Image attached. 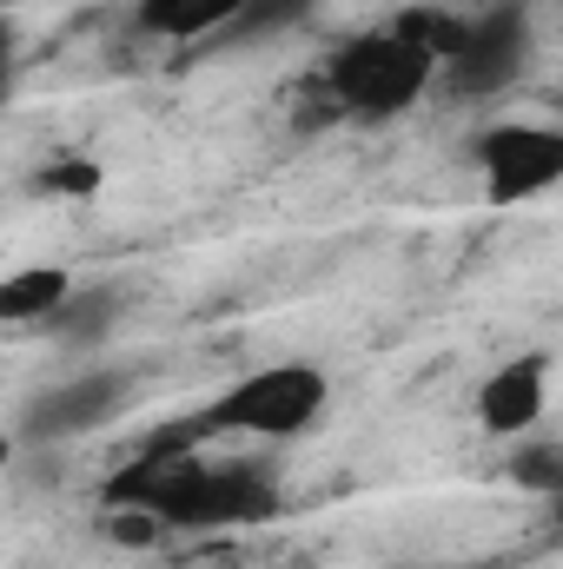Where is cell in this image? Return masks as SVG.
Masks as SVG:
<instances>
[{
  "mask_svg": "<svg viewBox=\"0 0 563 569\" xmlns=\"http://www.w3.org/2000/svg\"><path fill=\"white\" fill-rule=\"evenodd\" d=\"M318 0H246V13L219 33V47H246V40H273L285 27H298Z\"/></svg>",
  "mask_w": 563,
  "mask_h": 569,
  "instance_id": "obj_11",
  "label": "cell"
},
{
  "mask_svg": "<svg viewBox=\"0 0 563 569\" xmlns=\"http://www.w3.org/2000/svg\"><path fill=\"white\" fill-rule=\"evenodd\" d=\"M113 318H120V291H107V284H73L67 305L47 318V331H53L60 345H93V338H107Z\"/></svg>",
  "mask_w": 563,
  "mask_h": 569,
  "instance_id": "obj_10",
  "label": "cell"
},
{
  "mask_svg": "<svg viewBox=\"0 0 563 569\" xmlns=\"http://www.w3.org/2000/svg\"><path fill=\"white\" fill-rule=\"evenodd\" d=\"M471 159L484 172V199L491 206H524L563 186V127H537V120H504L484 127L471 140Z\"/></svg>",
  "mask_w": 563,
  "mask_h": 569,
  "instance_id": "obj_4",
  "label": "cell"
},
{
  "mask_svg": "<svg viewBox=\"0 0 563 569\" xmlns=\"http://www.w3.org/2000/svg\"><path fill=\"white\" fill-rule=\"evenodd\" d=\"M239 13H246V0H140L134 27L152 40H219Z\"/></svg>",
  "mask_w": 563,
  "mask_h": 569,
  "instance_id": "obj_8",
  "label": "cell"
},
{
  "mask_svg": "<svg viewBox=\"0 0 563 569\" xmlns=\"http://www.w3.org/2000/svg\"><path fill=\"white\" fill-rule=\"evenodd\" d=\"M544 405H551V358L544 351H524V358H504L484 385H477V425L491 437H531L544 425Z\"/></svg>",
  "mask_w": 563,
  "mask_h": 569,
  "instance_id": "obj_7",
  "label": "cell"
},
{
  "mask_svg": "<svg viewBox=\"0 0 563 569\" xmlns=\"http://www.w3.org/2000/svg\"><path fill=\"white\" fill-rule=\"evenodd\" d=\"M67 291H73V279L60 266H27V272H13L0 284V318L7 325H47L67 305Z\"/></svg>",
  "mask_w": 563,
  "mask_h": 569,
  "instance_id": "obj_9",
  "label": "cell"
},
{
  "mask_svg": "<svg viewBox=\"0 0 563 569\" xmlns=\"http://www.w3.org/2000/svg\"><path fill=\"white\" fill-rule=\"evenodd\" d=\"M93 166L87 159H60V166H47V192H93Z\"/></svg>",
  "mask_w": 563,
  "mask_h": 569,
  "instance_id": "obj_13",
  "label": "cell"
},
{
  "mask_svg": "<svg viewBox=\"0 0 563 569\" xmlns=\"http://www.w3.org/2000/svg\"><path fill=\"white\" fill-rule=\"evenodd\" d=\"M431 73H444L437 53L418 47V40L392 20V27H378V33H352L345 47H332L318 87H325V107H332V113L378 127V120H398V113L418 107L424 87H431Z\"/></svg>",
  "mask_w": 563,
  "mask_h": 569,
  "instance_id": "obj_2",
  "label": "cell"
},
{
  "mask_svg": "<svg viewBox=\"0 0 563 569\" xmlns=\"http://www.w3.org/2000/svg\"><path fill=\"white\" fill-rule=\"evenodd\" d=\"M325 398H332V385H325L318 365H266V371H246L239 385H226L213 405H199L192 430H199V443L206 437H266V443H279V437H305L318 425Z\"/></svg>",
  "mask_w": 563,
  "mask_h": 569,
  "instance_id": "obj_3",
  "label": "cell"
},
{
  "mask_svg": "<svg viewBox=\"0 0 563 569\" xmlns=\"http://www.w3.org/2000/svg\"><path fill=\"white\" fill-rule=\"evenodd\" d=\"M524 60H531V20H524L517 0H504V7H491L464 27L457 53L444 60V87L457 100H491L524 73Z\"/></svg>",
  "mask_w": 563,
  "mask_h": 569,
  "instance_id": "obj_5",
  "label": "cell"
},
{
  "mask_svg": "<svg viewBox=\"0 0 563 569\" xmlns=\"http://www.w3.org/2000/svg\"><path fill=\"white\" fill-rule=\"evenodd\" d=\"M424 569H451V563H424Z\"/></svg>",
  "mask_w": 563,
  "mask_h": 569,
  "instance_id": "obj_14",
  "label": "cell"
},
{
  "mask_svg": "<svg viewBox=\"0 0 563 569\" xmlns=\"http://www.w3.org/2000/svg\"><path fill=\"white\" fill-rule=\"evenodd\" d=\"M127 398V371H87V378H67L53 391H40L27 411H20V437L27 443H67V437H87L100 430Z\"/></svg>",
  "mask_w": 563,
  "mask_h": 569,
  "instance_id": "obj_6",
  "label": "cell"
},
{
  "mask_svg": "<svg viewBox=\"0 0 563 569\" xmlns=\"http://www.w3.org/2000/svg\"><path fill=\"white\" fill-rule=\"evenodd\" d=\"M511 483H524L531 497H551L563 510V443H524L511 457Z\"/></svg>",
  "mask_w": 563,
  "mask_h": 569,
  "instance_id": "obj_12",
  "label": "cell"
},
{
  "mask_svg": "<svg viewBox=\"0 0 563 569\" xmlns=\"http://www.w3.org/2000/svg\"><path fill=\"white\" fill-rule=\"evenodd\" d=\"M100 497L107 510H146L159 530H246L279 517V483L266 463H206L192 450H134Z\"/></svg>",
  "mask_w": 563,
  "mask_h": 569,
  "instance_id": "obj_1",
  "label": "cell"
}]
</instances>
